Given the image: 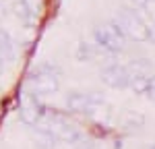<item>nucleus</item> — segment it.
<instances>
[{"instance_id":"obj_1","label":"nucleus","mask_w":155,"mask_h":149,"mask_svg":"<svg viewBox=\"0 0 155 149\" xmlns=\"http://www.w3.org/2000/svg\"><path fill=\"white\" fill-rule=\"evenodd\" d=\"M95 35H97V41L110 52H116V50H120L124 46V31L120 29L118 23L101 25L95 31Z\"/></svg>"},{"instance_id":"obj_2","label":"nucleus","mask_w":155,"mask_h":149,"mask_svg":"<svg viewBox=\"0 0 155 149\" xmlns=\"http://www.w3.org/2000/svg\"><path fill=\"white\" fill-rule=\"evenodd\" d=\"M120 29L126 33V35H130L132 39H149L151 37V29H149V25L141 21L137 15H132V12H124L122 17H120Z\"/></svg>"},{"instance_id":"obj_3","label":"nucleus","mask_w":155,"mask_h":149,"mask_svg":"<svg viewBox=\"0 0 155 149\" xmlns=\"http://www.w3.org/2000/svg\"><path fill=\"white\" fill-rule=\"evenodd\" d=\"M29 85L33 87V91L35 93H50V91H54L56 89V77L54 73H50V71H39L31 77V83Z\"/></svg>"},{"instance_id":"obj_4","label":"nucleus","mask_w":155,"mask_h":149,"mask_svg":"<svg viewBox=\"0 0 155 149\" xmlns=\"http://www.w3.org/2000/svg\"><path fill=\"white\" fill-rule=\"evenodd\" d=\"M104 81L110 87H126L128 85V73L124 66H107L106 71L101 73Z\"/></svg>"},{"instance_id":"obj_5","label":"nucleus","mask_w":155,"mask_h":149,"mask_svg":"<svg viewBox=\"0 0 155 149\" xmlns=\"http://www.w3.org/2000/svg\"><path fill=\"white\" fill-rule=\"evenodd\" d=\"M0 52H2V56H8V58L12 56V52H15L11 37L6 35V33H2V31H0Z\"/></svg>"},{"instance_id":"obj_6","label":"nucleus","mask_w":155,"mask_h":149,"mask_svg":"<svg viewBox=\"0 0 155 149\" xmlns=\"http://www.w3.org/2000/svg\"><path fill=\"white\" fill-rule=\"evenodd\" d=\"M145 91H147V95L151 99H155V79H149V83L145 87Z\"/></svg>"}]
</instances>
